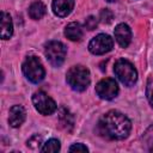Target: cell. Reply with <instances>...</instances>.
Returning <instances> with one entry per match:
<instances>
[{
	"label": "cell",
	"mask_w": 153,
	"mask_h": 153,
	"mask_svg": "<svg viewBox=\"0 0 153 153\" xmlns=\"http://www.w3.org/2000/svg\"><path fill=\"white\" fill-rule=\"evenodd\" d=\"M96 93L99 98L111 100L118 94V85L112 78H104L96 85Z\"/></svg>",
	"instance_id": "cell-8"
},
{
	"label": "cell",
	"mask_w": 153,
	"mask_h": 153,
	"mask_svg": "<svg viewBox=\"0 0 153 153\" xmlns=\"http://www.w3.org/2000/svg\"><path fill=\"white\" fill-rule=\"evenodd\" d=\"M60 148H61L60 141L56 140V139H50V140H48V141L44 143V146L41 148V151H42L43 153H47V152H48V153H55V152H59Z\"/></svg>",
	"instance_id": "cell-17"
},
{
	"label": "cell",
	"mask_w": 153,
	"mask_h": 153,
	"mask_svg": "<svg viewBox=\"0 0 153 153\" xmlns=\"http://www.w3.org/2000/svg\"><path fill=\"white\" fill-rule=\"evenodd\" d=\"M26 117V112L25 109L22 105H13L10 109V115H8V123L11 127L13 128H18L20 127Z\"/></svg>",
	"instance_id": "cell-10"
},
{
	"label": "cell",
	"mask_w": 153,
	"mask_h": 153,
	"mask_svg": "<svg viewBox=\"0 0 153 153\" xmlns=\"http://www.w3.org/2000/svg\"><path fill=\"white\" fill-rule=\"evenodd\" d=\"M65 36L73 42H79L82 38V29L79 23H69L65 27Z\"/></svg>",
	"instance_id": "cell-12"
},
{
	"label": "cell",
	"mask_w": 153,
	"mask_h": 153,
	"mask_svg": "<svg viewBox=\"0 0 153 153\" xmlns=\"http://www.w3.org/2000/svg\"><path fill=\"white\" fill-rule=\"evenodd\" d=\"M69 152H88V148L82 143H74L69 147Z\"/></svg>",
	"instance_id": "cell-22"
},
{
	"label": "cell",
	"mask_w": 153,
	"mask_h": 153,
	"mask_svg": "<svg viewBox=\"0 0 153 153\" xmlns=\"http://www.w3.org/2000/svg\"><path fill=\"white\" fill-rule=\"evenodd\" d=\"M59 121H60V126L67 130L71 131L74 127V118L72 116V114L66 109V108H61L59 111Z\"/></svg>",
	"instance_id": "cell-14"
},
{
	"label": "cell",
	"mask_w": 153,
	"mask_h": 153,
	"mask_svg": "<svg viewBox=\"0 0 153 153\" xmlns=\"http://www.w3.org/2000/svg\"><path fill=\"white\" fill-rule=\"evenodd\" d=\"M22 69L26 79L33 84L41 82L45 76L44 67L37 56H27L23 62Z\"/></svg>",
	"instance_id": "cell-3"
},
{
	"label": "cell",
	"mask_w": 153,
	"mask_h": 153,
	"mask_svg": "<svg viewBox=\"0 0 153 153\" xmlns=\"http://www.w3.org/2000/svg\"><path fill=\"white\" fill-rule=\"evenodd\" d=\"M114 33H115L116 42L120 44V47L127 48L129 45V43L131 41V30L127 24H124V23L118 24L115 27Z\"/></svg>",
	"instance_id": "cell-9"
},
{
	"label": "cell",
	"mask_w": 153,
	"mask_h": 153,
	"mask_svg": "<svg viewBox=\"0 0 153 153\" xmlns=\"http://www.w3.org/2000/svg\"><path fill=\"white\" fill-rule=\"evenodd\" d=\"M32 103L35 109L42 115H51L56 110V103L45 92L38 91L32 96Z\"/></svg>",
	"instance_id": "cell-6"
},
{
	"label": "cell",
	"mask_w": 153,
	"mask_h": 153,
	"mask_svg": "<svg viewBox=\"0 0 153 153\" xmlns=\"http://www.w3.org/2000/svg\"><path fill=\"white\" fill-rule=\"evenodd\" d=\"M45 11H47L45 5L42 1H35L29 7V16L31 19L38 20L45 14Z\"/></svg>",
	"instance_id": "cell-15"
},
{
	"label": "cell",
	"mask_w": 153,
	"mask_h": 153,
	"mask_svg": "<svg viewBox=\"0 0 153 153\" xmlns=\"http://www.w3.org/2000/svg\"><path fill=\"white\" fill-rule=\"evenodd\" d=\"M97 25H98V20H97L96 17L90 16V17L86 18V20H85V27L87 30H94L97 27Z\"/></svg>",
	"instance_id": "cell-21"
},
{
	"label": "cell",
	"mask_w": 153,
	"mask_h": 153,
	"mask_svg": "<svg viewBox=\"0 0 153 153\" xmlns=\"http://www.w3.org/2000/svg\"><path fill=\"white\" fill-rule=\"evenodd\" d=\"M146 96L148 99V103L153 108V79H149L146 86Z\"/></svg>",
	"instance_id": "cell-19"
},
{
	"label": "cell",
	"mask_w": 153,
	"mask_h": 153,
	"mask_svg": "<svg viewBox=\"0 0 153 153\" xmlns=\"http://www.w3.org/2000/svg\"><path fill=\"white\" fill-rule=\"evenodd\" d=\"M142 143H143V147L148 152H153V124H151L143 133Z\"/></svg>",
	"instance_id": "cell-16"
},
{
	"label": "cell",
	"mask_w": 153,
	"mask_h": 153,
	"mask_svg": "<svg viewBox=\"0 0 153 153\" xmlns=\"http://www.w3.org/2000/svg\"><path fill=\"white\" fill-rule=\"evenodd\" d=\"M112 18H114V14H112V12L110 10H108V8L102 10V12H100V20L103 23L109 24V23H111Z\"/></svg>",
	"instance_id": "cell-20"
},
{
	"label": "cell",
	"mask_w": 153,
	"mask_h": 153,
	"mask_svg": "<svg viewBox=\"0 0 153 153\" xmlns=\"http://www.w3.org/2000/svg\"><path fill=\"white\" fill-rule=\"evenodd\" d=\"M112 48H114V41L109 35L105 33L97 35L88 43V50L94 55H103L105 53H109Z\"/></svg>",
	"instance_id": "cell-7"
},
{
	"label": "cell",
	"mask_w": 153,
	"mask_h": 153,
	"mask_svg": "<svg viewBox=\"0 0 153 153\" xmlns=\"http://www.w3.org/2000/svg\"><path fill=\"white\" fill-rule=\"evenodd\" d=\"M67 49L63 43L59 41H49L44 47V54L48 61L54 67H60L66 59Z\"/></svg>",
	"instance_id": "cell-5"
},
{
	"label": "cell",
	"mask_w": 153,
	"mask_h": 153,
	"mask_svg": "<svg viewBox=\"0 0 153 153\" xmlns=\"http://www.w3.org/2000/svg\"><path fill=\"white\" fill-rule=\"evenodd\" d=\"M27 147H30V148H32V149H36V148H38L39 146H41V143H42V137L41 136H38V135H33V136H31L29 140H27Z\"/></svg>",
	"instance_id": "cell-18"
},
{
	"label": "cell",
	"mask_w": 153,
	"mask_h": 153,
	"mask_svg": "<svg viewBox=\"0 0 153 153\" xmlns=\"http://www.w3.org/2000/svg\"><path fill=\"white\" fill-rule=\"evenodd\" d=\"M114 72L118 80L126 86H133L137 80V72L128 60H117L114 66Z\"/></svg>",
	"instance_id": "cell-4"
},
{
	"label": "cell",
	"mask_w": 153,
	"mask_h": 153,
	"mask_svg": "<svg viewBox=\"0 0 153 153\" xmlns=\"http://www.w3.org/2000/svg\"><path fill=\"white\" fill-rule=\"evenodd\" d=\"M13 33V24L11 16L6 12H1V38L8 39Z\"/></svg>",
	"instance_id": "cell-13"
},
{
	"label": "cell",
	"mask_w": 153,
	"mask_h": 153,
	"mask_svg": "<svg viewBox=\"0 0 153 153\" xmlns=\"http://www.w3.org/2000/svg\"><path fill=\"white\" fill-rule=\"evenodd\" d=\"M74 7V0H53L51 8L57 17H67Z\"/></svg>",
	"instance_id": "cell-11"
},
{
	"label": "cell",
	"mask_w": 153,
	"mask_h": 153,
	"mask_svg": "<svg viewBox=\"0 0 153 153\" xmlns=\"http://www.w3.org/2000/svg\"><path fill=\"white\" fill-rule=\"evenodd\" d=\"M131 129L130 120L122 112L111 110L103 115L97 124V131L108 140H123Z\"/></svg>",
	"instance_id": "cell-1"
},
{
	"label": "cell",
	"mask_w": 153,
	"mask_h": 153,
	"mask_svg": "<svg viewBox=\"0 0 153 153\" xmlns=\"http://www.w3.org/2000/svg\"><path fill=\"white\" fill-rule=\"evenodd\" d=\"M106 1H109V2H114V1H116V0H106Z\"/></svg>",
	"instance_id": "cell-23"
},
{
	"label": "cell",
	"mask_w": 153,
	"mask_h": 153,
	"mask_svg": "<svg viewBox=\"0 0 153 153\" xmlns=\"http://www.w3.org/2000/svg\"><path fill=\"white\" fill-rule=\"evenodd\" d=\"M66 81L72 90L76 92H82L90 85V81H91L90 71L81 65L73 66L68 69L66 74Z\"/></svg>",
	"instance_id": "cell-2"
}]
</instances>
